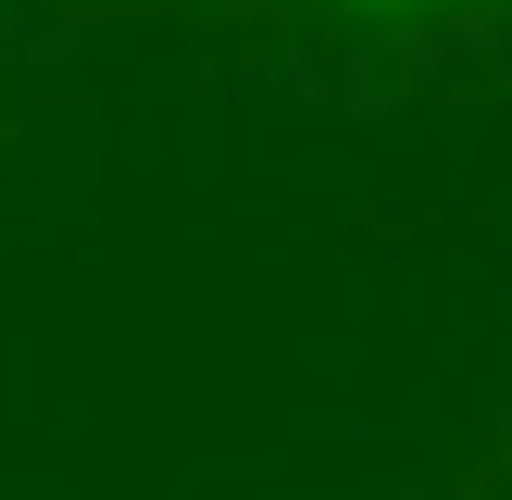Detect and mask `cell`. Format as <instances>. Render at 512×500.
Returning <instances> with one entry per match:
<instances>
[{"mask_svg": "<svg viewBox=\"0 0 512 500\" xmlns=\"http://www.w3.org/2000/svg\"><path fill=\"white\" fill-rule=\"evenodd\" d=\"M363 13H425V0H363Z\"/></svg>", "mask_w": 512, "mask_h": 500, "instance_id": "cell-1", "label": "cell"}]
</instances>
